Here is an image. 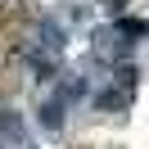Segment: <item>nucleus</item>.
Here are the masks:
<instances>
[{
	"instance_id": "nucleus-1",
	"label": "nucleus",
	"mask_w": 149,
	"mask_h": 149,
	"mask_svg": "<svg viewBox=\"0 0 149 149\" xmlns=\"http://www.w3.org/2000/svg\"><path fill=\"white\" fill-rule=\"evenodd\" d=\"M0 140H23V122H18V113H5V118H0Z\"/></svg>"
},
{
	"instance_id": "nucleus-3",
	"label": "nucleus",
	"mask_w": 149,
	"mask_h": 149,
	"mask_svg": "<svg viewBox=\"0 0 149 149\" xmlns=\"http://www.w3.org/2000/svg\"><path fill=\"white\" fill-rule=\"evenodd\" d=\"M104 5H109V9H122V0H104Z\"/></svg>"
},
{
	"instance_id": "nucleus-2",
	"label": "nucleus",
	"mask_w": 149,
	"mask_h": 149,
	"mask_svg": "<svg viewBox=\"0 0 149 149\" xmlns=\"http://www.w3.org/2000/svg\"><path fill=\"white\" fill-rule=\"evenodd\" d=\"M41 122H45V127H63V104H45V109H41Z\"/></svg>"
}]
</instances>
